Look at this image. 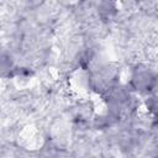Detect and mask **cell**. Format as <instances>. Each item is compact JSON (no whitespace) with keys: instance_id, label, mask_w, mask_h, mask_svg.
Masks as SVG:
<instances>
[{"instance_id":"obj_1","label":"cell","mask_w":158,"mask_h":158,"mask_svg":"<svg viewBox=\"0 0 158 158\" xmlns=\"http://www.w3.org/2000/svg\"><path fill=\"white\" fill-rule=\"evenodd\" d=\"M154 81V78L151 72L148 70H139L135 73L132 77V84L138 89V90H149Z\"/></svg>"},{"instance_id":"obj_2","label":"cell","mask_w":158,"mask_h":158,"mask_svg":"<svg viewBox=\"0 0 158 158\" xmlns=\"http://www.w3.org/2000/svg\"><path fill=\"white\" fill-rule=\"evenodd\" d=\"M156 158H158V156H156Z\"/></svg>"}]
</instances>
